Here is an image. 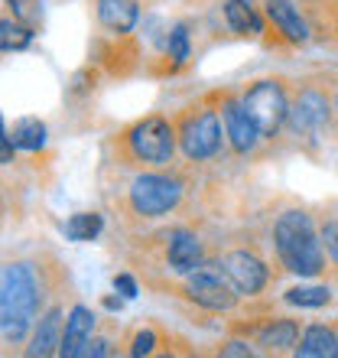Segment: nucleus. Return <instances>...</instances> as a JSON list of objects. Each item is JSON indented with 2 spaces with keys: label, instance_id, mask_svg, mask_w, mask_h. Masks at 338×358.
<instances>
[{
  "label": "nucleus",
  "instance_id": "obj_1",
  "mask_svg": "<svg viewBox=\"0 0 338 358\" xmlns=\"http://www.w3.org/2000/svg\"><path fill=\"white\" fill-rule=\"evenodd\" d=\"M56 267H46L43 257H20L0 267V336L7 345L29 342V332L59 287L52 277Z\"/></svg>",
  "mask_w": 338,
  "mask_h": 358
},
{
  "label": "nucleus",
  "instance_id": "obj_2",
  "mask_svg": "<svg viewBox=\"0 0 338 358\" xmlns=\"http://www.w3.org/2000/svg\"><path fill=\"white\" fill-rule=\"evenodd\" d=\"M277 264L296 277H322L329 271V257L322 245V231L306 208H286L273 218L270 228Z\"/></svg>",
  "mask_w": 338,
  "mask_h": 358
},
{
  "label": "nucleus",
  "instance_id": "obj_3",
  "mask_svg": "<svg viewBox=\"0 0 338 358\" xmlns=\"http://www.w3.org/2000/svg\"><path fill=\"white\" fill-rule=\"evenodd\" d=\"M114 147H117V153H121V160L127 166H140V170L172 166L179 153L176 124L166 114H147L140 121H133L131 127H124L114 137Z\"/></svg>",
  "mask_w": 338,
  "mask_h": 358
},
{
  "label": "nucleus",
  "instance_id": "obj_4",
  "mask_svg": "<svg viewBox=\"0 0 338 358\" xmlns=\"http://www.w3.org/2000/svg\"><path fill=\"white\" fill-rule=\"evenodd\" d=\"M172 124H176L179 153H182L189 163L218 160L221 150L228 147L225 124H221V111H218V92L186 104V108L172 117Z\"/></svg>",
  "mask_w": 338,
  "mask_h": 358
},
{
  "label": "nucleus",
  "instance_id": "obj_5",
  "mask_svg": "<svg viewBox=\"0 0 338 358\" xmlns=\"http://www.w3.org/2000/svg\"><path fill=\"white\" fill-rule=\"evenodd\" d=\"M186 192H189L186 173L172 170V166L140 170L127 186V208L140 222H156V218L179 212V206L186 202Z\"/></svg>",
  "mask_w": 338,
  "mask_h": 358
},
{
  "label": "nucleus",
  "instance_id": "obj_6",
  "mask_svg": "<svg viewBox=\"0 0 338 358\" xmlns=\"http://www.w3.org/2000/svg\"><path fill=\"white\" fill-rule=\"evenodd\" d=\"M335 121L338 114L332 92L325 85H319V82H306V85L293 92L290 114H286V127L283 131L290 134L300 147H319Z\"/></svg>",
  "mask_w": 338,
  "mask_h": 358
},
{
  "label": "nucleus",
  "instance_id": "obj_7",
  "mask_svg": "<svg viewBox=\"0 0 338 358\" xmlns=\"http://www.w3.org/2000/svg\"><path fill=\"white\" fill-rule=\"evenodd\" d=\"M290 88L283 78H257L241 92L247 114L254 117V124L260 127L263 141H277L286 127V114H290Z\"/></svg>",
  "mask_w": 338,
  "mask_h": 358
},
{
  "label": "nucleus",
  "instance_id": "obj_8",
  "mask_svg": "<svg viewBox=\"0 0 338 358\" xmlns=\"http://www.w3.org/2000/svg\"><path fill=\"white\" fill-rule=\"evenodd\" d=\"M176 293L205 313H235L237 303H241L237 290L228 283V277L221 273L215 257H208L196 273H186L182 283L176 287Z\"/></svg>",
  "mask_w": 338,
  "mask_h": 358
},
{
  "label": "nucleus",
  "instance_id": "obj_9",
  "mask_svg": "<svg viewBox=\"0 0 338 358\" xmlns=\"http://www.w3.org/2000/svg\"><path fill=\"white\" fill-rule=\"evenodd\" d=\"M215 261H218V267H221V273L228 277V283L237 290L241 300L260 296V293L273 283V277H277V273L270 271V261H267L254 245L228 248V251H221Z\"/></svg>",
  "mask_w": 338,
  "mask_h": 358
},
{
  "label": "nucleus",
  "instance_id": "obj_10",
  "mask_svg": "<svg viewBox=\"0 0 338 358\" xmlns=\"http://www.w3.org/2000/svg\"><path fill=\"white\" fill-rule=\"evenodd\" d=\"M218 111H221V124H225L228 147L237 157H254L260 150L263 134L254 124L251 114H247L244 101H241V92H218Z\"/></svg>",
  "mask_w": 338,
  "mask_h": 358
},
{
  "label": "nucleus",
  "instance_id": "obj_11",
  "mask_svg": "<svg viewBox=\"0 0 338 358\" xmlns=\"http://www.w3.org/2000/svg\"><path fill=\"white\" fill-rule=\"evenodd\" d=\"M263 17L283 46H309L312 27L296 0H263Z\"/></svg>",
  "mask_w": 338,
  "mask_h": 358
},
{
  "label": "nucleus",
  "instance_id": "obj_12",
  "mask_svg": "<svg viewBox=\"0 0 338 358\" xmlns=\"http://www.w3.org/2000/svg\"><path fill=\"white\" fill-rule=\"evenodd\" d=\"M166 267L179 277H186V273H196L198 267L208 261V251H205V241L198 235L196 228L189 225H179L172 228L166 235Z\"/></svg>",
  "mask_w": 338,
  "mask_h": 358
},
{
  "label": "nucleus",
  "instance_id": "obj_13",
  "mask_svg": "<svg viewBox=\"0 0 338 358\" xmlns=\"http://www.w3.org/2000/svg\"><path fill=\"white\" fill-rule=\"evenodd\" d=\"M302 336V322L293 320V316H267V320H257L251 329V342L260 345V352L267 355H286L296 349V342Z\"/></svg>",
  "mask_w": 338,
  "mask_h": 358
},
{
  "label": "nucleus",
  "instance_id": "obj_14",
  "mask_svg": "<svg viewBox=\"0 0 338 358\" xmlns=\"http://www.w3.org/2000/svg\"><path fill=\"white\" fill-rule=\"evenodd\" d=\"M62 329H66V310H62V303H59V300H52L46 310H43V316L36 320L33 332H29L27 355H33V358L59 355V345H62Z\"/></svg>",
  "mask_w": 338,
  "mask_h": 358
},
{
  "label": "nucleus",
  "instance_id": "obj_15",
  "mask_svg": "<svg viewBox=\"0 0 338 358\" xmlns=\"http://www.w3.org/2000/svg\"><path fill=\"white\" fill-rule=\"evenodd\" d=\"M94 17L108 36H131L140 23V0H94Z\"/></svg>",
  "mask_w": 338,
  "mask_h": 358
},
{
  "label": "nucleus",
  "instance_id": "obj_16",
  "mask_svg": "<svg viewBox=\"0 0 338 358\" xmlns=\"http://www.w3.org/2000/svg\"><path fill=\"white\" fill-rule=\"evenodd\" d=\"M98 329V316H94L84 303H75L72 313L66 316V329H62V345H59V355L62 358H82L88 339Z\"/></svg>",
  "mask_w": 338,
  "mask_h": 358
},
{
  "label": "nucleus",
  "instance_id": "obj_17",
  "mask_svg": "<svg viewBox=\"0 0 338 358\" xmlns=\"http://www.w3.org/2000/svg\"><path fill=\"white\" fill-rule=\"evenodd\" d=\"M293 355H300V358H338L335 322H332V326H325V322L302 326V336H300V342H296Z\"/></svg>",
  "mask_w": 338,
  "mask_h": 358
},
{
  "label": "nucleus",
  "instance_id": "obj_18",
  "mask_svg": "<svg viewBox=\"0 0 338 358\" xmlns=\"http://www.w3.org/2000/svg\"><path fill=\"white\" fill-rule=\"evenodd\" d=\"M225 23L237 36H260L267 33V17L260 7H254V0H225Z\"/></svg>",
  "mask_w": 338,
  "mask_h": 358
},
{
  "label": "nucleus",
  "instance_id": "obj_19",
  "mask_svg": "<svg viewBox=\"0 0 338 358\" xmlns=\"http://www.w3.org/2000/svg\"><path fill=\"white\" fill-rule=\"evenodd\" d=\"M300 7L312 27V39L338 43V0H300Z\"/></svg>",
  "mask_w": 338,
  "mask_h": 358
},
{
  "label": "nucleus",
  "instance_id": "obj_20",
  "mask_svg": "<svg viewBox=\"0 0 338 358\" xmlns=\"http://www.w3.org/2000/svg\"><path fill=\"white\" fill-rule=\"evenodd\" d=\"M10 131V143L23 153H36L46 147V121H39V117H17V121L7 127Z\"/></svg>",
  "mask_w": 338,
  "mask_h": 358
},
{
  "label": "nucleus",
  "instance_id": "obj_21",
  "mask_svg": "<svg viewBox=\"0 0 338 358\" xmlns=\"http://www.w3.org/2000/svg\"><path fill=\"white\" fill-rule=\"evenodd\" d=\"M335 300L325 283H302V287H290L283 290V303H290L296 310H322Z\"/></svg>",
  "mask_w": 338,
  "mask_h": 358
},
{
  "label": "nucleus",
  "instance_id": "obj_22",
  "mask_svg": "<svg viewBox=\"0 0 338 358\" xmlns=\"http://www.w3.org/2000/svg\"><path fill=\"white\" fill-rule=\"evenodd\" d=\"M62 231H66L68 241H78V245L82 241H94L104 231V215H98V212H75L62 225Z\"/></svg>",
  "mask_w": 338,
  "mask_h": 358
},
{
  "label": "nucleus",
  "instance_id": "obj_23",
  "mask_svg": "<svg viewBox=\"0 0 338 358\" xmlns=\"http://www.w3.org/2000/svg\"><path fill=\"white\" fill-rule=\"evenodd\" d=\"M33 36H36V29L23 27L13 17H0V52H23L33 43Z\"/></svg>",
  "mask_w": 338,
  "mask_h": 358
},
{
  "label": "nucleus",
  "instance_id": "obj_24",
  "mask_svg": "<svg viewBox=\"0 0 338 358\" xmlns=\"http://www.w3.org/2000/svg\"><path fill=\"white\" fill-rule=\"evenodd\" d=\"M166 59H172V69H182L192 59V36H189V23H176L166 33Z\"/></svg>",
  "mask_w": 338,
  "mask_h": 358
},
{
  "label": "nucleus",
  "instance_id": "obj_25",
  "mask_svg": "<svg viewBox=\"0 0 338 358\" xmlns=\"http://www.w3.org/2000/svg\"><path fill=\"white\" fill-rule=\"evenodd\" d=\"M124 345H127V355H133V358H140V355H153L156 352V345H163V336H160V329L156 326H143V329H137V332H131L127 339H124Z\"/></svg>",
  "mask_w": 338,
  "mask_h": 358
},
{
  "label": "nucleus",
  "instance_id": "obj_26",
  "mask_svg": "<svg viewBox=\"0 0 338 358\" xmlns=\"http://www.w3.org/2000/svg\"><path fill=\"white\" fill-rule=\"evenodd\" d=\"M10 17L20 20L23 27L39 29L43 27V0H7Z\"/></svg>",
  "mask_w": 338,
  "mask_h": 358
},
{
  "label": "nucleus",
  "instance_id": "obj_27",
  "mask_svg": "<svg viewBox=\"0 0 338 358\" xmlns=\"http://www.w3.org/2000/svg\"><path fill=\"white\" fill-rule=\"evenodd\" d=\"M322 245H325V257H329V271L338 273V215L322 218Z\"/></svg>",
  "mask_w": 338,
  "mask_h": 358
},
{
  "label": "nucleus",
  "instance_id": "obj_28",
  "mask_svg": "<svg viewBox=\"0 0 338 358\" xmlns=\"http://www.w3.org/2000/svg\"><path fill=\"white\" fill-rule=\"evenodd\" d=\"M114 339L111 336H101V332L94 329V336L88 339V345H84V352H82V358H104V355H114Z\"/></svg>",
  "mask_w": 338,
  "mask_h": 358
},
{
  "label": "nucleus",
  "instance_id": "obj_29",
  "mask_svg": "<svg viewBox=\"0 0 338 358\" xmlns=\"http://www.w3.org/2000/svg\"><path fill=\"white\" fill-rule=\"evenodd\" d=\"M260 349H254V342L251 339H228L221 349H218V355H225V358H231V355H237V358H251V355H257Z\"/></svg>",
  "mask_w": 338,
  "mask_h": 358
},
{
  "label": "nucleus",
  "instance_id": "obj_30",
  "mask_svg": "<svg viewBox=\"0 0 338 358\" xmlns=\"http://www.w3.org/2000/svg\"><path fill=\"white\" fill-rule=\"evenodd\" d=\"M13 157H17V147L10 143V131H7V124H3V114H0V166H10Z\"/></svg>",
  "mask_w": 338,
  "mask_h": 358
},
{
  "label": "nucleus",
  "instance_id": "obj_31",
  "mask_svg": "<svg viewBox=\"0 0 338 358\" xmlns=\"http://www.w3.org/2000/svg\"><path fill=\"white\" fill-rule=\"evenodd\" d=\"M111 283H114V290L121 293L124 300H133V296L140 293V290H137V280H133L131 273H114V280H111Z\"/></svg>",
  "mask_w": 338,
  "mask_h": 358
},
{
  "label": "nucleus",
  "instance_id": "obj_32",
  "mask_svg": "<svg viewBox=\"0 0 338 358\" xmlns=\"http://www.w3.org/2000/svg\"><path fill=\"white\" fill-rule=\"evenodd\" d=\"M101 306L104 310H111V313H121L124 310V296H104Z\"/></svg>",
  "mask_w": 338,
  "mask_h": 358
},
{
  "label": "nucleus",
  "instance_id": "obj_33",
  "mask_svg": "<svg viewBox=\"0 0 338 358\" xmlns=\"http://www.w3.org/2000/svg\"><path fill=\"white\" fill-rule=\"evenodd\" d=\"M332 101H335V114H338V88L332 92Z\"/></svg>",
  "mask_w": 338,
  "mask_h": 358
},
{
  "label": "nucleus",
  "instance_id": "obj_34",
  "mask_svg": "<svg viewBox=\"0 0 338 358\" xmlns=\"http://www.w3.org/2000/svg\"><path fill=\"white\" fill-rule=\"evenodd\" d=\"M0 215H3V202H0Z\"/></svg>",
  "mask_w": 338,
  "mask_h": 358
},
{
  "label": "nucleus",
  "instance_id": "obj_35",
  "mask_svg": "<svg viewBox=\"0 0 338 358\" xmlns=\"http://www.w3.org/2000/svg\"><path fill=\"white\" fill-rule=\"evenodd\" d=\"M335 332H338V322H335Z\"/></svg>",
  "mask_w": 338,
  "mask_h": 358
},
{
  "label": "nucleus",
  "instance_id": "obj_36",
  "mask_svg": "<svg viewBox=\"0 0 338 358\" xmlns=\"http://www.w3.org/2000/svg\"><path fill=\"white\" fill-rule=\"evenodd\" d=\"M0 56H3V52H0Z\"/></svg>",
  "mask_w": 338,
  "mask_h": 358
}]
</instances>
